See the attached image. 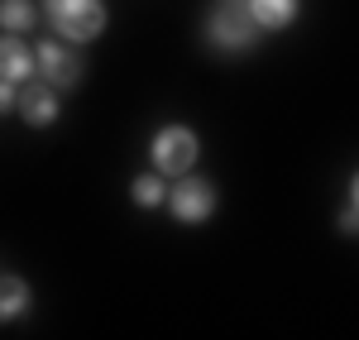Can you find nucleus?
I'll list each match as a JSON object with an SVG mask.
<instances>
[{"label": "nucleus", "mask_w": 359, "mask_h": 340, "mask_svg": "<svg viewBox=\"0 0 359 340\" xmlns=\"http://www.w3.org/2000/svg\"><path fill=\"white\" fill-rule=\"evenodd\" d=\"M201 34H206V43L221 48V53H249L264 29L254 25L249 0H216V10L206 15V29H201Z\"/></svg>", "instance_id": "obj_1"}, {"label": "nucleus", "mask_w": 359, "mask_h": 340, "mask_svg": "<svg viewBox=\"0 0 359 340\" xmlns=\"http://www.w3.org/2000/svg\"><path fill=\"white\" fill-rule=\"evenodd\" d=\"M43 15L62 43H91L106 34V0H43Z\"/></svg>", "instance_id": "obj_2"}, {"label": "nucleus", "mask_w": 359, "mask_h": 340, "mask_svg": "<svg viewBox=\"0 0 359 340\" xmlns=\"http://www.w3.org/2000/svg\"><path fill=\"white\" fill-rule=\"evenodd\" d=\"M196 154H201V144H196V130H187V125H163L149 144V158H154L158 177H187Z\"/></svg>", "instance_id": "obj_3"}, {"label": "nucleus", "mask_w": 359, "mask_h": 340, "mask_svg": "<svg viewBox=\"0 0 359 340\" xmlns=\"http://www.w3.org/2000/svg\"><path fill=\"white\" fill-rule=\"evenodd\" d=\"M168 211H172V221L177 226H201V221H211V211H216V187L206 182V177H177L172 187H168Z\"/></svg>", "instance_id": "obj_4"}, {"label": "nucleus", "mask_w": 359, "mask_h": 340, "mask_svg": "<svg viewBox=\"0 0 359 340\" xmlns=\"http://www.w3.org/2000/svg\"><path fill=\"white\" fill-rule=\"evenodd\" d=\"M34 57H39V77L53 86V91H62V86H77L82 82V72H86V62L62 39H43L39 48H34Z\"/></svg>", "instance_id": "obj_5"}, {"label": "nucleus", "mask_w": 359, "mask_h": 340, "mask_svg": "<svg viewBox=\"0 0 359 340\" xmlns=\"http://www.w3.org/2000/svg\"><path fill=\"white\" fill-rule=\"evenodd\" d=\"M15 111L25 115V125H34V130H48L57 120V111H62V101H57V91L48 82H25V91H20V106Z\"/></svg>", "instance_id": "obj_6"}, {"label": "nucleus", "mask_w": 359, "mask_h": 340, "mask_svg": "<svg viewBox=\"0 0 359 340\" xmlns=\"http://www.w3.org/2000/svg\"><path fill=\"white\" fill-rule=\"evenodd\" d=\"M39 72V57H34V48H29L20 34H0V77L5 82H29Z\"/></svg>", "instance_id": "obj_7"}, {"label": "nucleus", "mask_w": 359, "mask_h": 340, "mask_svg": "<svg viewBox=\"0 0 359 340\" xmlns=\"http://www.w3.org/2000/svg\"><path fill=\"white\" fill-rule=\"evenodd\" d=\"M34 307V287L20 273H0V321H20Z\"/></svg>", "instance_id": "obj_8"}, {"label": "nucleus", "mask_w": 359, "mask_h": 340, "mask_svg": "<svg viewBox=\"0 0 359 340\" xmlns=\"http://www.w3.org/2000/svg\"><path fill=\"white\" fill-rule=\"evenodd\" d=\"M297 5L302 0H249V15L264 34H273V29H287L297 20Z\"/></svg>", "instance_id": "obj_9"}, {"label": "nucleus", "mask_w": 359, "mask_h": 340, "mask_svg": "<svg viewBox=\"0 0 359 340\" xmlns=\"http://www.w3.org/2000/svg\"><path fill=\"white\" fill-rule=\"evenodd\" d=\"M34 20H39L34 0H0V29L5 34H25V29H34Z\"/></svg>", "instance_id": "obj_10"}, {"label": "nucleus", "mask_w": 359, "mask_h": 340, "mask_svg": "<svg viewBox=\"0 0 359 340\" xmlns=\"http://www.w3.org/2000/svg\"><path fill=\"white\" fill-rule=\"evenodd\" d=\"M130 201L144 206V211H149V206H163V201H168L163 177H158V172H139L135 182H130Z\"/></svg>", "instance_id": "obj_11"}, {"label": "nucleus", "mask_w": 359, "mask_h": 340, "mask_svg": "<svg viewBox=\"0 0 359 340\" xmlns=\"http://www.w3.org/2000/svg\"><path fill=\"white\" fill-rule=\"evenodd\" d=\"M15 106H20V91H15V82H5V77H0V115L15 111Z\"/></svg>", "instance_id": "obj_12"}, {"label": "nucleus", "mask_w": 359, "mask_h": 340, "mask_svg": "<svg viewBox=\"0 0 359 340\" xmlns=\"http://www.w3.org/2000/svg\"><path fill=\"white\" fill-rule=\"evenodd\" d=\"M340 235H359V211H355V206L340 211Z\"/></svg>", "instance_id": "obj_13"}, {"label": "nucleus", "mask_w": 359, "mask_h": 340, "mask_svg": "<svg viewBox=\"0 0 359 340\" xmlns=\"http://www.w3.org/2000/svg\"><path fill=\"white\" fill-rule=\"evenodd\" d=\"M350 206H355V211H359V172H355V177H350Z\"/></svg>", "instance_id": "obj_14"}]
</instances>
